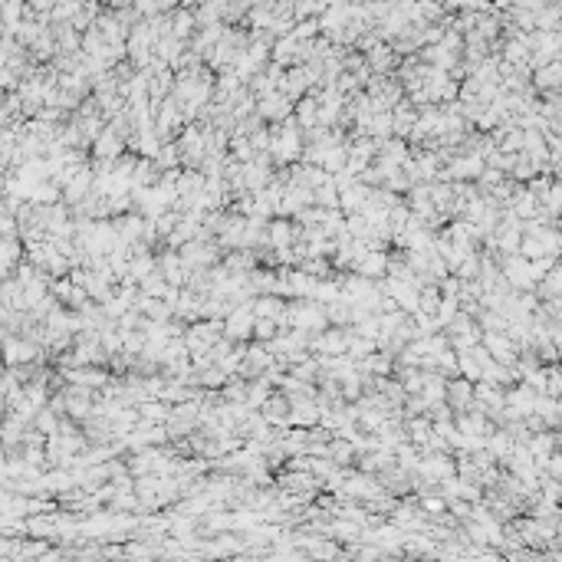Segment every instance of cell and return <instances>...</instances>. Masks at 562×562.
<instances>
[{"label":"cell","mask_w":562,"mask_h":562,"mask_svg":"<svg viewBox=\"0 0 562 562\" xmlns=\"http://www.w3.org/2000/svg\"><path fill=\"white\" fill-rule=\"evenodd\" d=\"M254 326H256V313H254V299H250V303H240V306L230 309V316L224 319V335L234 342H247L254 339Z\"/></svg>","instance_id":"cell-1"},{"label":"cell","mask_w":562,"mask_h":562,"mask_svg":"<svg viewBox=\"0 0 562 562\" xmlns=\"http://www.w3.org/2000/svg\"><path fill=\"white\" fill-rule=\"evenodd\" d=\"M323 484L326 480L319 477V474H313V470H293V467H286L280 477H276V486L286 490V494H319Z\"/></svg>","instance_id":"cell-2"},{"label":"cell","mask_w":562,"mask_h":562,"mask_svg":"<svg viewBox=\"0 0 562 562\" xmlns=\"http://www.w3.org/2000/svg\"><path fill=\"white\" fill-rule=\"evenodd\" d=\"M125 152H128L125 138H122L112 125H105V132L93 142V158H95V162H115V158H122Z\"/></svg>","instance_id":"cell-3"},{"label":"cell","mask_w":562,"mask_h":562,"mask_svg":"<svg viewBox=\"0 0 562 562\" xmlns=\"http://www.w3.org/2000/svg\"><path fill=\"white\" fill-rule=\"evenodd\" d=\"M273 352L266 342H254V345H247V355H244V365H240L237 375H244V378H260V375L266 372V368L273 365Z\"/></svg>","instance_id":"cell-4"},{"label":"cell","mask_w":562,"mask_h":562,"mask_svg":"<svg viewBox=\"0 0 562 562\" xmlns=\"http://www.w3.org/2000/svg\"><path fill=\"white\" fill-rule=\"evenodd\" d=\"M60 510L53 513H30L26 516V536L36 539H50V543H60Z\"/></svg>","instance_id":"cell-5"},{"label":"cell","mask_w":562,"mask_h":562,"mask_svg":"<svg viewBox=\"0 0 562 562\" xmlns=\"http://www.w3.org/2000/svg\"><path fill=\"white\" fill-rule=\"evenodd\" d=\"M388 260L392 256L385 250H368L365 256H358V264L352 270L362 273V276H372V280H382V276H388Z\"/></svg>","instance_id":"cell-6"},{"label":"cell","mask_w":562,"mask_h":562,"mask_svg":"<svg viewBox=\"0 0 562 562\" xmlns=\"http://www.w3.org/2000/svg\"><path fill=\"white\" fill-rule=\"evenodd\" d=\"M368 194H372V184H365V181L358 178V181H352L349 187H342V201H339V207H342L345 214H358L362 207H365Z\"/></svg>","instance_id":"cell-7"},{"label":"cell","mask_w":562,"mask_h":562,"mask_svg":"<svg viewBox=\"0 0 562 562\" xmlns=\"http://www.w3.org/2000/svg\"><path fill=\"white\" fill-rule=\"evenodd\" d=\"M138 309H142L148 319H155V323H168V319H175V306H171L165 296H145V293H142Z\"/></svg>","instance_id":"cell-8"},{"label":"cell","mask_w":562,"mask_h":562,"mask_svg":"<svg viewBox=\"0 0 562 562\" xmlns=\"http://www.w3.org/2000/svg\"><path fill=\"white\" fill-rule=\"evenodd\" d=\"M162 175H165V168L158 165V158H138V165H135V187H155L158 181H162Z\"/></svg>","instance_id":"cell-9"},{"label":"cell","mask_w":562,"mask_h":562,"mask_svg":"<svg viewBox=\"0 0 562 562\" xmlns=\"http://www.w3.org/2000/svg\"><path fill=\"white\" fill-rule=\"evenodd\" d=\"M405 427H408V441L417 444V447H425L427 437L434 434V421L427 415H417V417H405Z\"/></svg>","instance_id":"cell-10"},{"label":"cell","mask_w":562,"mask_h":562,"mask_svg":"<svg viewBox=\"0 0 562 562\" xmlns=\"http://www.w3.org/2000/svg\"><path fill=\"white\" fill-rule=\"evenodd\" d=\"M290 99H283V95H264V99H260V115H264V119H276V122H283L286 119V115H290Z\"/></svg>","instance_id":"cell-11"},{"label":"cell","mask_w":562,"mask_h":562,"mask_svg":"<svg viewBox=\"0 0 562 562\" xmlns=\"http://www.w3.org/2000/svg\"><path fill=\"white\" fill-rule=\"evenodd\" d=\"M401 378V385H405V392L408 395H421L425 392V385H427V372L421 365H405L395 372Z\"/></svg>","instance_id":"cell-12"},{"label":"cell","mask_w":562,"mask_h":562,"mask_svg":"<svg viewBox=\"0 0 562 562\" xmlns=\"http://www.w3.org/2000/svg\"><path fill=\"white\" fill-rule=\"evenodd\" d=\"M339 201H342V191H339V184H335V175H329L323 184L316 187V204L326 207V211H333V207H339Z\"/></svg>","instance_id":"cell-13"},{"label":"cell","mask_w":562,"mask_h":562,"mask_svg":"<svg viewBox=\"0 0 562 562\" xmlns=\"http://www.w3.org/2000/svg\"><path fill=\"white\" fill-rule=\"evenodd\" d=\"M138 411H142V417L145 421H155V425H165L171 415V401L165 398H145L142 405H138Z\"/></svg>","instance_id":"cell-14"},{"label":"cell","mask_w":562,"mask_h":562,"mask_svg":"<svg viewBox=\"0 0 562 562\" xmlns=\"http://www.w3.org/2000/svg\"><path fill=\"white\" fill-rule=\"evenodd\" d=\"M349 145L352 142H342V145H333L329 152H326L323 158V168L329 171V175H339V171H345V165H349Z\"/></svg>","instance_id":"cell-15"},{"label":"cell","mask_w":562,"mask_h":562,"mask_svg":"<svg viewBox=\"0 0 562 562\" xmlns=\"http://www.w3.org/2000/svg\"><path fill=\"white\" fill-rule=\"evenodd\" d=\"M33 425L40 427V431H43L46 437H53V434H60V427H63V415H60V411H53L50 405H43V408L36 411Z\"/></svg>","instance_id":"cell-16"},{"label":"cell","mask_w":562,"mask_h":562,"mask_svg":"<svg viewBox=\"0 0 562 562\" xmlns=\"http://www.w3.org/2000/svg\"><path fill=\"white\" fill-rule=\"evenodd\" d=\"M221 392H224V401H237V405H247L250 378H244V375H230L227 385H224Z\"/></svg>","instance_id":"cell-17"},{"label":"cell","mask_w":562,"mask_h":562,"mask_svg":"<svg viewBox=\"0 0 562 562\" xmlns=\"http://www.w3.org/2000/svg\"><path fill=\"white\" fill-rule=\"evenodd\" d=\"M138 286H142V293H145V296H168V290H171L168 276H165L162 270H152L145 280L138 283Z\"/></svg>","instance_id":"cell-18"},{"label":"cell","mask_w":562,"mask_h":562,"mask_svg":"<svg viewBox=\"0 0 562 562\" xmlns=\"http://www.w3.org/2000/svg\"><path fill=\"white\" fill-rule=\"evenodd\" d=\"M372 352H378V339H368V335H358L355 329H349V355L368 358Z\"/></svg>","instance_id":"cell-19"},{"label":"cell","mask_w":562,"mask_h":562,"mask_svg":"<svg viewBox=\"0 0 562 562\" xmlns=\"http://www.w3.org/2000/svg\"><path fill=\"white\" fill-rule=\"evenodd\" d=\"M326 313H329V323L333 326H352V319H355V316H352V299H345V296L329 303Z\"/></svg>","instance_id":"cell-20"},{"label":"cell","mask_w":562,"mask_h":562,"mask_svg":"<svg viewBox=\"0 0 562 562\" xmlns=\"http://www.w3.org/2000/svg\"><path fill=\"white\" fill-rule=\"evenodd\" d=\"M365 132L375 135V138H392L395 135V115H388V112H375Z\"/></svg>","instance_id":"cell-21"},{"label":"cell","mask_w":562,"mask_h":562,"mask_svg":"<svg viewBox=\"0 0 562 562\" xmlns=\"http://www.w3.org/2000/svg\"><path fill=\"white\" fill-rule=\"evenodd\" d=\"M425 395L431 405H437V401H447V378H441V375L427 372V385H425Z\"/></svg>","instance_id":"cell-22"},{"label":"cell","mask_w":562,"mask_h":562,"mask_svg":"<svg viewBox=\"0 0 562 562\" xmlns=\"http://www.w3.org/2000/svg\"><path fill=\"white\" fill-rule=\"evenodd\" d=\"M270 382H266V378H250V392H247V405L250 408H264L266 405V398H270Z\"/></svg>","instance_id":"cell-23"},{"label":"cell","mask_w":562,"mask_h":562,"mask_svg":"<svg viewBox=\"0 0 562 562\" xmlns=\"http://www.w3.org/2000/svg\"><path fill=\"white\" fill-rule=\"evenodd\" d=\"M313 299H319V303H326V306H329V303H335V299H342V283L339 280H329V276H326V280H319V283H316Z\"/></svg>","instance_id":"cell-24"},{"label":"cell","mask_w":562,"mask_h":562,"mask_svg":"<svg viewBox=\"0 0 562 562\" xmlns=\"http://www.w3.org/2000/svg\"><path fill=\"white\" fill-rule=\"evenodd\" d=\"M447 401H454V408H467L470 405V382H464V378H454V382H447Z\"/></svg>","instance_id":"cell-25"},{"label":"cell","mask_w":562,"mask_h":562,"mask_svg":"<svg viewBox=\"0 0 562 562\" xmlns=\"http://www.w3.org/2000/svg\"><path fill=\"white\" fill-rule=\"evenodd\" d=\"M158 165H162L165 171H168V168H181V165H184V152H181L178 142H165L162 152H158Z\"/></svg>","instance_id":"cell-26"},{"label":"cell","mask_w":562,"mask_h":562,"mask_svg":"<svg viewBox=\"0 0 562 562\" xmlns=\"http://www.w3.org/2000/svg\"><path fill=\"white\" fill-rule=\"evenodd\" d=\"M280 335V323L270 319V316H256V326H254V339L256 342H273Z\"/></svg>","instance_id":"cell-27"},{"label":"cell","mask_w":562,"mask_h":562,"mask_svg":"<svg viewBox=\"0 0 562 562\" xmlns=\"http://www.w3.org/2000/svg\"><path fill=\"white\" fill-rule=\"evenodd\" d=\"M296 115H299V125L303 128H313L323 122V109L313 103V99H306V103H299L296 105Z\"/></svg>","instance_id":"cell-28"},{"label":"cell","mask_w":562,"mask_h":562,"mask_svg":"<svg viewBox=\"0 0 562 562\" xmlns=\"http://www.w3.org/2000/svg\"><path fill=\"white\" fill-rule=\"evenodd\" d=\"M417 115L408 109V105H398V112H395V135H411V128H415Z\"/></svg>","instance_id":"cell-29"},{"label":"cell","mask_w":562,"mask_h":562,"mask_svg":"<svg viewBox=\"0 0 562 562\" xmlns=\"http://www.w3.org/2000/svg\"><path fill=\"white\" fill-rule=\"evenodd\" d=\"M431 201L437 211H447L454 204V187L451 184H431Z\"/></svg>","instance_id":"cell-30"},{"label":"cell","mask_w":562,"mask_h":562,"mask_svg":"<svg viewBox=\"0 0 562 562\" xmlns=\"http://www.w3.org/2000/svg\"><path fill=\"white\" fill-rule=\"evenodd\" d=\"M457 316V296H444L441 299V309H437V319H441V326H447Z\"/></svg>","instance_id":"cell-31"},{"label":"cell","mask_w":562,"mask_h":562,"mask_svg":"<svg viewBox=\"0 0 562 562\" xmlns=\"http://www.w3.org/2000/svg\"><path fill=\"white\" fill-rule=\"evenodd\" d=\"M437 372H444V375H457V362H454L451 349L437 355Z\"/></svg>","instance_id":"cell-32"},{"label":"cell","mask_w":562,"mask_h":562,"mask_svg":"<svg viewBox=\"0 0 562 562\" xmlns=\"http://www.w3.org/2000/svg\"><path fill=\"white\" fill-rule=\"evenodd\" d=\"M460 431H464V434H480V417H470V415H464L460 417Z\"/></svg>","instance_id":"cell-33"},{"label":"cell","mask_w":562,"mask_h":562,"mask_svg":"<svg viewBox=\"0 0 562 562\" xmlns=\"http://www.w3.org/2000/svg\"><path fill=\"white\" fill-rule=\"evenodd\" d=\"M460 368H464V375H467V378H477V375H480V365H477V362H474V358L467 355V352L460 355Z\"/></svg>","instance_id":"cell-34"},{"label":"cell","mask_w":562,"mask_h":562,"mask_svg":"<svg viewBox=\"0 0 562 562\" xmlns=\"http://www.w3.org/2000/svg\"><path fill=\"white\" fill-rule=\"evenodd\" d=\"M457 270H460V276H464V280H467V276H477V260H464Z\"/></svg>","instance_id":"cell-35"}]
</instances>
